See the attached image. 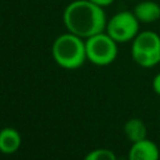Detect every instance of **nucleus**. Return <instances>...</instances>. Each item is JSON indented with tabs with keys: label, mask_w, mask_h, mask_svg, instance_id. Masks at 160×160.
Segmentation results:
<instances>
[{
	"label": "nucleus",
	"mask_w": 160,
	"mask_h": 160,
	"mask_svg": "<svg viewBox=\"0 0 160 160\" xmlns=\"http://www.w3.org/2000/svg\"><path fill=\"white\" fill-rule=\"evenodd\" d=\"M62 21L69 32L88 39L105 31L108 18L104 8L89 0H74L66 5Z\"/></svg>",
	"instance_id": "1"
},
{
	"label": "nucleus",
	"mask_w": 160,
	"mask_h": 160,
	"mask_svg": "<svg viewBox=\"0 0 160 160\" xmlns=\"http://www.w3.org/2000/svg\"><path fill=\"white\" fill-rule=\"evenodd\" d=\"M51 55L54 61L60 68L66 70H75L82 66L88 60L85 39L69 31L61 34L52 42Z\"/></svg>",
	"instance_id": "2"
},
{
	"label": "nucleus",
	"mask_w": 160,
	"mask_h": 160,
	"mask_svg": "<svg viewBox=\"0 0 160 160\" xmlns=\"http://www.w3.org/2000/svg\"><path fill=\"white\" fill-rule=\"evenodd\" d=\"M131 58L141 68L160 62V35L152 30L140 31L131 41Z\"/></svg>",
	"instance_id": "3"
},
{
	"label": "nucleus",
	"mask_w": 160,
	"mask_h": 160,
	"mask_svg": "<svg viewBox=\"0 0 160 160\" xmlns=\"http://www.w3.org/2000/svg\"><path fill=\"white\" fill-rule=\"evenodd\" d=\"M85 48L88 60L98 66L110 65L118 56V42L106 31L85 39Z\"/></svg>",
	"instance_id": "4"
},
{
	"label": "nucleus",
	"mask_w": 160,
	"mask_h": 160,
	"mask_svg": "<svg viewBox=\"0 0 160 160\" xmlns=\"http://www.w3.org/2000/svg\"><path fill=\"white\" fill-rule=\"evenodd\" d=\"M140 21L132 11L124 10L112 15L108 22L105 31L119 44L132 41L134 38L140 32Z\"/></svg>",
	"instance_id": "5"
},
{
	"label": "nucleus",
	"mask_w": 160,
	"mask_h": 160,
	"mask_svg": "<svg viewBox=\"0 0 160 160\" xmlns=\"http://www.w3.org/2000/svg\"><path fill=\"white\" fill-rule=\"evenodd\" d=\"M159 159H160L159 148L154 141L149 139L132 142L128 154V160H159Z\"/></svg>",
	"instance_id": "6"
},
{
	"label": "nucleus",
	"mask_w": 160,
	"mask_h": 160,
	"mask_svg": "<svg viewBox=\"0 0 160 160\" xmlns=\"http://www.w3.org/2000/svg\"><path fill=\"white\" fill-rule=\"evenodd\" d=\"M21 146V135L15 128H2L0 130V152L5 155L15 154Z\"/></svg>",
	"instance_id": "7"
},
{
	"label": "nucleus",
	"mask_w": 160,
	"mask_h": 160,
	"mask_svg": "<svg viewBox=\"0 0 160 160\" xmlns=\"http://www.w3.org/2000/svg\"><path fill=\"white\" fill-rule=\"evenodd\" d=\"M132 12L140 22L151 24L160 19V5L152 0H144L135 5Z\"/></svg>",
	"instance_id": "8"
},
{
	"label": "nucleus",
	"mask_w": 160,
	"mask_h": 160,
	"mask_svg": "<svg viewBox=\"0 0 160 160\" xmlns=\"http://www.w3.org/2000/svg\"><path fill=\"white\" fill-rule=\"evenodd\" d=\"M124 134L129 139V141L136 142L146 139L148 129L145 122L139 118H131L129 119L124 125Z\"/></svg>",
	"instance_id": "9"
},
{
	"label": "nucleus",
	"mask_w": 160,
	"mask_h": 160,
	"mask_svg": "<svg viewBox=\"0 0 160 160\" xmlns=\"http://www.w3.org/2000/svg\"><path fill=\"white\" fill-rule=\"evenodd\" d=\"M84 160H118V158L112 150L100 148V149H94L89 151L85 155Z\"/></svg>",
	"instance_id": "10"
},
{
	"label": "nucleus",
	"mask_w": 160,
	"mask_h": 160,
	"mask_svg": "<svg viewBox=\"0 0 160 160\" xmlns=\"http://www.w3.org/2000/svg\"><path fill=\"white\" fill-rule=\"evenodd\" d=\"M151 86H152L154 92L160 96V72H158V74L154 76L152 82H151Z\"/></svg>",
	"instance_id": "11"
},
{
	"label": "nucleus",
	"mask_w": 160,
	"mask_h": 160,
	"mask_svg": "<svg viewBox=\"0 0 160 160\" xmlns=\"http://www.w3.org/2000/svg\"><path fill=\"white\" fill-rule=\"evenodd\" d=\"M89 1H91V2L96 4V5L101 6V8H106V6L111 5V4H112L115 0H89Z\"/></svg>",
	"instance_id": "12"
}]
</instances>
